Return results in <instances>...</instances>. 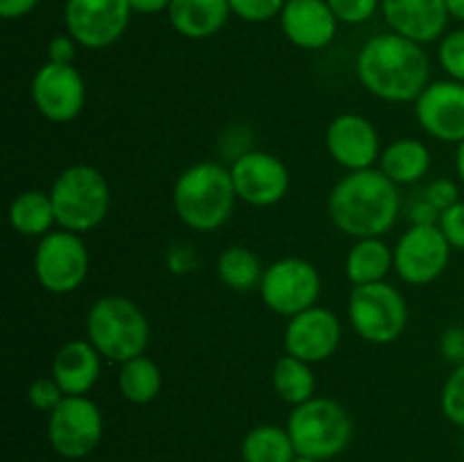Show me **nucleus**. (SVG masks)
<instances>
[{
  "label": "nucleus",
  "mask_w": 464,
  "mask_h": 462,
  "mask_svg": "<svg viewBox=\"0 0 464 462\" xmlns=\"http://www.w3.org/2000/svg\"><path fill=\"white\" fill-rule=\"evenodd\" d=\"M356 75L374 98L415 102L430 84V59L417 41L385 32L365 41L356 57Z\"/></svg>",
  "instance_id": "f257e3e1"
},
{
  "label": "nucleus",
  "mask_w": 464,
  "mask_h": 462,
  "mask_svg": "<svg viewBox=\"0 0 464 462\" xmlns=\"http://www.w3.org/2000/svg\"><path fill=\"white\" fill-rule=\"evenodd\" d=\"M401 208L399 186L376 168L347 172L331 188V222L352 238H381L394 226Z\"/></svg>",
  "instance_id": "f03ea898"
},
{
  "label": "nucleus",
  "mask_w": 464,
  "mask_h": 462,
  "mask_svg": "<svg viewBox=\"0 0 464 462\" xmlns=\"http://www.w3.org/2000/svg\"><path fill=\"white\" fill-rule=\"evenodd\" d=\"M234 179L229 168L216 161H199L186 168L172 188V207L188 229L208 234L229 222L236 208Z\"/></svg>",
  "instance_id": "7ed1b4c3"
},
{
  "label": "nucleus",
  "mask_w": 464,
  "mask_h": 462,
  "mask_svg": "<svg viewBox=\"0 0 464 462\" xmlns=\"http://www.w3.org/2000/svg\"><path fill=\"white\" fill-rule=\"evenodd\" d=\"M86 338L102 358L122 362L143 356L150 344V322L143 308L122 294L100 297L86 315Z\"/></svg>",
  "instance_id": "20e7f679"
},
{
  "label": "nucleus",
  "mask_w": 464,
  "mask_h": 462,
  "mask_svg": "<svg viewBox=\"0 0 464 462\" xmlns=\"http://www.w3.org/2000/svg\"><path fill=\"white\" fill-rule=\"evenodd\" d=\"M54 217L59 229L86 234L104 222L111 207V188L98 168L75 163L57 175L53 188Z\"/></svg>",
  "instance_id": "39448f33"
},
{
  "label": "nucleus",
  "mask_w": 464,
  "mask_h": 462,
  "mask_svg": "<svg viewBox=\"0 0 464 462\" xmlns=\"http://www.w3.org/2000/svg\"><path fill=\"white\" fill-rule=\"evenodd\" d=\"M285 428L297 456L322 462L340 456L353 435L349 412L335 399L326 397H313L306 403L295 406Z\"/></svg>",
  "instance_id": "423d86ee"
},
{
  "label": "nucleus",
  "mask_w": 464,
  "mask_h": 462,
  "mask_svg": "<svg viewBox=\"0 0 464 462\" xmlns=\"http://www.w3.org/2000/svg\"><path fill=\"white\" fill-rule=\"evenodd\" d=\"M352 329L370 344H392L408 326V303L388 281L353 285L347 306Z\"/></svg>",
  "instance_id": "0eeeda50"
},
{
  "label": "nucleus",
  "mask_w": 464,
  "mask_h": 462,
  "mask_svg": "<svg viewBox=\"0 0 464 462\" xmlns=\"http://www.w3.org/2000/svg\"><path fill=\"white\" fill-rule=\"evenodd\" d=\"M258 293L272 313L290 320L317 306L322 294V276L306 258L285 256L266 267Z\"/></svg>",
  "instance_id": "6e6552de"
},
{
  "label": "nucleus",
  "mask_w": 464,
  "mask_h": 462,
  "mask_svg": "<svg viewBox=\"0 0 464 462\" xmlns=\"http://www.w3.org/2000/svg\"><path fill=\"white\" fill-rule=\"evenodd\" d=\"M91 256L80 234L57 229L39 238L34 252V276L41 288L53 294H68L84 284Z\"/></svg>",
  "instance_id": "1a4fd4ad"
},
{
  "label": "nucleus",
  "mask_w": 464,
  "mask_h": 462,
  "mask_svg": "<svg viewBox=\"0 0 464 462\" xmlns=\"http://www.w3.org/2000/svg\"><path fill=\"white\" fill-rule=\"evenodd\" d=\"M102 412L86 394L63 397V401L48 415L50 447L68 460H80L93 453L102 439Z\"/></svg>",
  "instance_id": "9d476101"
},
{
  "label": "nucleus",
  "mask_w": 464,
  "mask_h": 462,
  "mask_svg": "<svg viewBox=\"0 0 464 462\" xmlns=\"http://www.w3.org/2000/svg\"><path fill=\"white\" fill-rule=\"evenodd\" d=\"M131 14L130 0H66L63 25L80 48L102 50L125 34Z\"/></svg>",
  "instance_id": "9b49d317"
},
{
  "label": "nucleus",
  "mask_w": 464,
  "mask_h": 462,
  "mask_svg": "<svg viewBox=\"0 0 464 462\" xmlns=\"http://www.w3.org/2000/svg\"><path fill=\"white\" fill-rule=\"evenodd\" d=\"M451 249L438 225H411L394 247V270L406 284L429 285L444 274Z\"/></svg>",
  "instance_id": "f8f14e48"
},
{
  "label": "nucleus",
  "mask_w": 464,
  "mask_h": 462,
  "mask_svg": "<svg viewBox=\"0 0 464 462\" xmlns=\"http://www.w3.org/2000/svg\"><path fill=\"white\" fill-rule=\"evenodd\" d=\"M32 102L50 122H71L86 104V82L75 63L45 62L32 77Z\"/></svg>",
  "instance_id": "ddd939ff"
},
{
  "label": "nucleus",
  "mask_w": 464,
  "mask_h": 462,
  "mask_svg": "<svg viewBox=\"0 0 464 462\" xmlns=\"http://www.w3.org/2000/svg\"><path fill=\"white\" fill-rule=\"evenodd\" d=\"M238 199L252 207H275L288 195L290 170L279 157L263 149H249L234 159L229 168Z\"/></svg>",
  "instance_id": "4468645a"
},
{
  "label": "nucleus",
  "mask_w": 464,
  "mask_h": 462,
  "mask_svg": "<svg viewBox=\"0 0 464 462\" xmlns=\"http://www.w3.org/2000/svg\"><path fill=\"white\" fill-rule=\"evenodd\" d=\"M415 116L421 130L442 143L464 140V84L456 80L430 82L415 100Z\"/></svg>",
  "instance_id": "2eb2a0df"
},
{
  "label": "nucleus",
  "mask_w": 464,
  "mask_h": 462,
  "mask_svg": "<svg viewBox=\"0 0 464 462\" xmlns=\"http://www.w3.org/2000/svg\"><path fill=\"white\" fill-rule=\"evenodd\" d=\"M326 149L347 172L370 170L381 159V136L370 118L340 113L326 127Z\"/></svg>",
  "instance_id": "dca6fc26"
},
{
  "label": "nucleus",
  "mask_w": 464,
  "mask_h": 462,
  "mask_svg": "<svg viewBox=\"0 0 464 462\" xmlns=\"http://www.w3.org/2000/svg\"><path fill=\"white\" fill-rule=\"evenodd\" d=\"M340 342H343L340 317L324 306H313L290 317L284 333L285 353L302 358L311 365L334 356Z\"/></svg>",
  "instance_id": "f3484780"
},
{
  "label": "nucleus",
  "mask_w": 464,
  "mask_h": 462,
  "mask_svg": "<svg viewBox=\"0 0 464 462\" xmlns=\"http://www.w3.org/2000/svg\"><path fill=\"white\" fill-rule=\"evenodd\" d=\"M281 32L302 50H322L335 39L340 21L326 0H285Z\"/></svg>",
  "instance_id": "a211bd4d"
},
{
  "label": "nucleus",
  "mask_w": 464,
  "mask_h": 462,
  "mask_svg": "<svg viewBox=\"0 0 464 462\" xmlns=\"http://www.w3.org/2000/svg\"><path fill=\"white\" fill-rule=\"evenodd\" d=\"M390 30L417 43H433L449 23L447 0H381Z\"/></svg>",
  "instance_id": "6ab92c4d"
},
{
  "label": "nucleus",
  "mask_w": 464,
  "mask_h": 462,
  "mask_svg": "<svg viewBox=\"0 0 464 462\" xmlns=\"http://www.w3.org/2000/svg\"><path fill=\"white\" fill-rule=\"evenodd\" d=\"M100 371H102V353L91 344L89 338H82L68 340L57 349L50 376L57 380L66 397H82L95 388Z\"/></svg>",
  "instance_id": "aec40b11"
},
{
  "label": "nucleus",
  "mask_w": 464,
  "mask_h": 462,
  "mask_svg": "<svg viewBox=\"0 0 464 462\" xmlns=\"http://www.w3.org/2000/svg\"><path fill=\"white\" fill-rule=\"evenodd\" d=\"M166 14L177 34L202 41L225 27L231 5L229 0H172Z\"/></svg>",
  "instance_id": "412c9836"
},
{
  "label": "nucleus",
  "mask_w": 464,
  "mask_h": 462,
  "mask_svg": "<svg viewBox=\"0 0 464 462\" xmlns=\"http://www.w3.org/2000/svg\"><path fill=\"white\" fill-rule=\"evenodd\" d=\"M381 168L388 179L397 186H411L424 179L430 170V149L417 139H399L392 140L388 148H383L379 159Z\"/></svg>",
  "instance_id": "4be33fe9"
},
{
  "label": "nucleus",
  "mask_w": 464,
  "mask_h": 462,
  "mask_svg": "<svg viewBox=\"0 0 464 462\" xmlns=\"http://www.w3.org/2000/svg\"><path fill=\"white\" fill-rule=\"evenodd\" d=\"M394 267V249L383 238H358L344 258V274L353 285L385 281Z\"/></svg>",
  "instance_id": "5701e85b"
},
{
  "label": "nucleus",
  "mask_w": 464,
  "mask_h": 462,
  "mask_svg": "<svg viewBox=\"0 0 464 462\" xmlns=\"http://www.w3.org/2000/svg\"><path fill=\"white\" fill-rule=\"evenodd\" d=\"M9 225L27 238H44L57 225L50 193L44 190H23L9 204Z\"/></svg>",
  "instance_id": "b1692460"
},
{
  "label": "nucleus",
  "mask_w": 464,
  "mask_h": 462,
  "mask_svg": "<svg viewBox=\"0 0 464 462\" xmlns=\"http://www.w3.org/2000/svg\"><path fill=\"white\" fill-rule=\"evenodd\" d=\"M161 367L145 353L122 362L121 370H118V392L122 394L125 401L134 403V406H145V403L154 401L161 394Z\"/></svg>",
  "instance_id": "393cba45"
},
{
  "label": "nucleus",
  "mask_w": 464,
  "mask_h": 462,
  "mask_svg": "<svg viewBox=\"0 0 464 462\" xmlns=\"http://www.w3.org/2000/svg\"><path fill=\"white\" fill-rule=\"evenodd\" d=\"M218 279L236 293H249V290L258 288L263 279L266 267L261 265V258L245 245H231V247L222 249L216 263Z\"/></svg>",
  "instance_id": "a878e982"
},
{
  "label": "nucleus",
  "mask_w": 464,
  "mask_h": 462,
  "mask_svg": "<svg viewBox=\"0 0 464 462\" xmlns=\"http://www.w3.org/2000/svg\"><path fill=\"white\" fill-rule=\"evenodd\" d=\"M272 388L279 394L281 401L290 406L306 403L315 397V374L311 362L295 358L290 353L281 356L272 367Z\"/></svg>",
  "instance_id": "bb28decb"
},
{
  "label": "nucleus",
  "mask_w": 464,
  "mask_h": 462,
  "mask_svg": "<svg viewBox=\"0 0 464 462\" xmlns=\"http://www.w3.org/2000/svg\"><path fill=\"white\" fill-rule=\"evenodd\" d=\"M243 462H293L297 457L288 428L261 424L249 430L240 447Z\"/></svg>",
  "instance_id": "cd10ccee"
},
{
  "label": "nucleus",
  "mask_w": 464,
  "mask_h": 462,
  "mask_svg": "<svg viewBox=\"0 0 464 462\" xmlns=\"http://www.w3.org/2000/svg\"><path fill=\"white\" fill-rule=\"evenodd\" d=\"M438 62L442 71L449 75V80L462 82L464 84V27L449 32L440 41Z\"/></svg>",
  "instance_id": "c85d7f7f"
},
{
  "label": "nucleus",
  "mask_w": 464,
  "mask_h": 462,
  "mask_svg": "<svg viewBox=\"0 0 464 462\" xmlns=\"http://www.w3.org/2000/svg\"><path fill=\"white\" fill-rule=\"evenodd\" d=\"M442 412L451 424L464 428V362L453 367L442 388Z\"/></svg>",
  "instance_id": "c756f323"
},
{
  "label": "nucleus",
  "mask_w": 464,
  "mask_h": 462,
  "mask_svg": "<svg viewBox=\"0 0 464 462\" xmlns=\"http://www.w3.org/2000/svg\"><path fill=\"white\" fill-rule=\"evenodd\" d=\"M231 14L247 23H267L281 16L285 0H229Z\"/></svg>",
  "instance_id": "7c9ffc66"
},
{
  "label": "nucleus",
  "mask_w": 464,
  "mask_h": 462,
  "mask_svg": "<svg viewBox=\"0 0 464 462\" xmlns=\"http://www.w3.org/2000/svg\"><path fill=\"white\" fill-rule=\"evenodd\" d=\"M331 12L344 25H361L367 23L381 7V0H326Z\"/></svg>",
  "instance_id": "2f4dec72"
},
{
  "label": "nucleus",
  "mask_w": 464,
  "mask_h": 462,
  "mask_svg": "<svg viewBox=\"0 0 464 462\" xmlns=\"http://www.w3.org/2000/svg\"><path fill=\"white\" fill-rule=\"evenodd\" d=\"M63 390L59 388L57 380L53 376H41V379H34L27 388V401H30L32 408L41 412H53L59 403L63 401Z\"/></svg>",
  "instance_id": "473e14b6"
},
{
  "label": "nucleus",
  "mask_w": 464,
  "mask_h": 462,
  "mask_svg": "<svg viewBox=\"0 0 464 462\" xmlns=\"http://www.w3.org/2000/svg\"><path fill=\"white\" fill-rule=\"evenodd\" d=\"M438 226L453 249L464 252V202L453 204L451 208L442 211Z\"/></svg>",
  "instance_id": "72a5a7b5"
},
{
  "label": "nucleus",
  "mask_w": 464,
  "mask_h": 462,
  "mask_svg": "<svg viewBox=\"0 0 464 462\" xmlns=\"http://www.w3.org/2000/svg\"><path fill=\"white\" fill-rule=\"evenodd\" d=\"M424 197L429 199V202L433 204L440 213H442V211H447V208H451L453 204L460 202V190H458L456 181L442 177V179H435L426 186Z\"/></svg>",
  "instance_id": "f704fd0d"
},
{
  "label": "nucleus",
  "mask_w": 464,
  "mask_h": 462,
  "mask_svg": "<svg viewBox=\"0 0 464 462\" xmlns=\"http://www.w3.org/2000/svg\"><path fill=\"white\" fill-rule=\"evenodd\" d=\"M77 48H80V45H77V41L72 39L68 32L53 36V39H50V43H48V62L71 66V63L75 62Z\"/></svg>",
  "instance_id": "c9c22d12"
},
{
  "label": "nucleus",
  "mask_w": 464,
  "mask_h": 462,
  "mask_svg": "<svg viewBox=\"0 0 464 462\" xmlns=\"http://www.w3.org/2000/svg\"><path fill=\"white\" fill-rule=\"evenodd\" d=\"M440 351L442 356L451 362L453 367L464 362V329L462 326H451L444 331L442 340H440Z\"/></svg>",
  "instance_id": "e433bc0d"
},
{
  "label": "nucleus",
  "mask_w": 464,
  "mask_h": 462,
  "mask_svg": "<svg viewBox=\"0 0 464 462\" xmlns=\"http://www.w3.org/2000/svg\"><path fill=\"white\" fill-rule=\"evenodd\" d=\"M440 216H442V213H440L438 208H435L433 204H430L426 197H420V199H417V202H412L411 213H408L411 222H412V225H417V226H433V225H438Z\"/></svg>",
  "instance_id": "4c0bfd02"
},
{
  "label": "nucleus",
  "mask_w": 464,
  "mask_h": 462,
  "mask_svg": "<svg viewBox=\"0 0 464 462\" xmlns=\"http://www.w3.org/2000/svg\"><path fill=\"white\" fill-rule=\"evenodd\" d=\"M39 3L41 0H0V16L7 18V21L23 18L34 12Z\"/></svg>",
  "instance_id": "58836bf2"
},
{
  "label": "nucleus",
  "mask_w": 464,
  "mask_h": 462,
  "mask_svg": "<svg viewBox=\"0 0 464 462\" xmlns=\"http://www.w3.org/2000/svg\"><path fill=\"white\" fill-rule=\"evenodd\" d=\"M170 3L172 0H130L131 9H134L136 14H148V16H152V14L168 12Z\"/></svg>",
  "instance_id": "ea45409f"
},
{
  "label": "nucleus",
  "mask_w": 464,
  "mask_h": 462,
  "mask_svg": "<svg viewBox=\"0 0 464 462\" xmlns=\"http://www.w3.org/2000/svg\"><path fill=\"white\" fill-rule=\"evenodd\" d=\"M447 9L449 16L464 23V0H447Z\"/></svg>",
  "instance_id": "a19ab883"
},
{
  "label": "nucleus",
  "mask_w": 464,
  "mask_h": 462,
  "mask_svg": "<svg viewBox=\"0 0 464 462\" xmlns=\"http://www.w3.org/2000/svg\"><path fill=\"white\" fill-rule=\"evenodd\" d=\"M456 168H458V177L462 179L464 184V140L458 145V154H456Z\"/></svg>",
  "instance_id": "79ce46f5"
},
{
  "label": "nucleus",
  "mask_w": 464,
  "mask_h": 462,
  "mask_svg": "<svg viewBox=\"0 0 464 462\" xmlns=\"http://www.w3.org/2000/svg\"><path fill=\"white\" fill-rule=\"evenodd\" d=\"M293 462H322V460H313V457H304V456H297Z\"/></svg>",
  "instance_id": "37998d69"
},
{
  "label": "nucleus",
  "mask_w": 464,
  "mask_h": 462,
  "mask_svg": "<svg viewBox=\"0 0 464 462\" xmlns=\"http://www.w3.org/2000/svg\"><path fill=\"white\" fill-rule=\"evenodd\" d=\"M462 448H464V439H462Z\"/></svg>",
  "instance_id": "c03bdc74"
}]
</instances>
